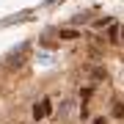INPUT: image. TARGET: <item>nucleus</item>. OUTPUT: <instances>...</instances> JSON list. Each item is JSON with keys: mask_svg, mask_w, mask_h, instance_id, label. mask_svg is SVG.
<instances>
[{"mask_svg": "<svg viewBox=\"0 0 124 124\" xmlns=\"http://www.w3.org/2000/svg\"><path fill=\"white\" fill-rule=\"evenodd\" d=\"M116 116H119V119H124V105H116V110H113Z\"/></svg>", "mask_w": 124, "mask_h": 124, "instance_id": "obj_3", "label": "nucleus"}, {"mask_svg": "<svg viewBox=\"0 0 124 124\" xmlns=\"http://www.w3.org/2000/svg\"><path fill=\"white\" fill-rule=\"evenodd\" d=\"M94 124H105V119H97V121H94Z\"/></svg>", "mask_w": 124, "mask_h": 124, "instance_id": "obj_4", "label": "nucleus"}, {"mask_svg": "<svg viewBox=\"0 0 124 124\" xmlns=\"http://www.w3.org/2000/svg\"><path fill=\"white\" fill-rule=\"evenodd\" d=\"M50 110H53V108H50V102H47V99H44V102H39V105H33V119H36V121L44 119Z\"/></svg>", "mask_w": 124, "mask_h": 124, "instance_id": "obj_1", "label": "nucleus"}, {"mask_svg": "<svg viewBox=\"0 0 124 124\" xmlns=\"http://www.w3.org/2000/svg\"><path fill=\"white\" fill-rule=\"evenodd\" d=\"M61 39H80L77 31H61Z\"/></svg>", "mask_w": 124, "mask_h": 124, "instance_id": "obj_2", "label": "nucleus"}]
</instances>
